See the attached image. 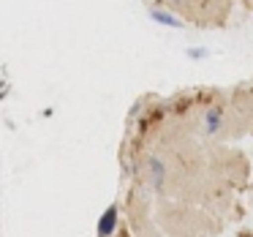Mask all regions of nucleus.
Segmentation results:
<instances>
[{
    "mask_svg": "<svg viewBox=\"0 0 253 237\" xmlns=\"http://www.w3.org/2000/svg\"><path fill=\"white\" fill-rule=\"evenodd\" d=\"M115 224H117V207L112 204L104 215H101V224H98V237H109L115 232Z\"/></svg>",
    "mask_w": 253,
    "mask_h": 237,
    "instance_id": "1",
    "label": "nucleus"
},
{
    "mask_svg": "<svg viewBox=\"0 0 253 237\" xmlns=\"http://www.w3.org/2000/svg\"><path fill=\"white\" fill-rule=\"evenodd\" d=\"M150 17L158 19L161 25H169V28H180V25H182L177 17H171V14H166V11H158V8H153V11H150Z\"/></svg>",
    "mask_w": 253,
    "mask_h": 237,
    "instance_id": "2",
    "label": "nucleus"
},
{
    "mask_svg": "<svg viewBox=\"0 0 253 237\" xmlns=\"http://www.w3.org/2000/svg\"><path fill=\"white\" fill-rule=\"evenodd\" d=\"M150 180H153L155 188L161 186V180H164V169H161V161L158 158H150Z\"/></svg>",
    "mask_w": 253,
    "mask_h": 237,
    "instance_id": "3",
    "label": "nucleus"
},
{
    "mask_svg": "<svg viewBox=\"0 0 253 237\" xmlns=\"http://www.w3.org/2000/svg\"><path fill=\"white\" fill-rule=\"evenodd\" d=\"M218 128H220V112L218 109H210V115H207V131L215 134Z\"/></svg>",
    "mask_w": 253,
    "mask_h": 237,
    "instance_id": "4",
    "label": "nucleus"
},
{
    "mask_svg": "<svg viewBox=\"0 0 253 237\" xmlns=\"http://www.w3.org/2000/svg\"><path fill=\"white\" fill-rule=\"evenodd\" d=\"M204 55H207L204 49H188V57H204Z\"/></svg>",
    "mask_w": 253,
    "mask_h": 237,
    "instance_id": "5",
    "label": "nucleus"
}]
</instances>
